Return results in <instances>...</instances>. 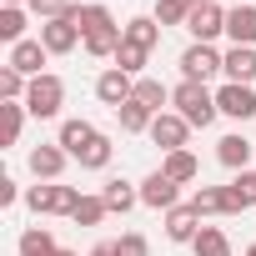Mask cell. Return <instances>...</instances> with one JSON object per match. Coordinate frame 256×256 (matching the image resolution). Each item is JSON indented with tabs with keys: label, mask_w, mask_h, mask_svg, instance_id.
<instances>
[{
	"label": "cell",
	"mask_w": 256,
	"mask_h": 256,
	"mask_svg": "<svg viewBox=\"0 0 256 256\" xmlns=\"http://www.w3.org/2000/svg\"><path fill=\"white\" fill-rule=\"evenodd\" d=\"M66 151H60V141H50V146H36L30 151V176L36 181H60V171H66Z\"/></svg>",
	"instance_id": "9a60e30c"
},
{
	"label": "cell",
	"mask_w": 256,
	"mask_h": 256,
	"mask_svg": "<svg viewBox=\"0 0 256 256\" xmlns=\"http://www.w3.org/2000/svg\"><path fill=\"white\" fill-rule=\"evenodd\" d=\"M76 20H80V50L90 60H116L120 40H126V26H116V16L90 0V6H76Z\"/></svg>",
	"instance_id": "6da1fadb"
},
{
	"label": "cell",
	"mask_w": 256,
	"mask_h": 256,
	"mask_svg": "<svg viewBox=\"0 0 256 256\" xmlns=\"http://www.w3.org/2000/svg\"><path fill=\"white\" fill-rule=\"evenodd\" d=\"M191 10H196L191 0H156V20H161V30H166V26H186Z\"/></svg>",
	"instance_id": "d6a6232c"
},
{
	"label": "cell",
	"mask_w": 256,
	"mask_h": 256,
	"mask_svg": "<svg viewBox=\"0 0 256 256\" xmlns=\"http://www.w3.org/2000/svg\"><path fill=\"white\" fill-rule=\"evenodd\" d=\"M116 116H120V131H126V136H141V131H151V120H156V110H146V106H141L136 96L126 100V106H120Z\"/></svg>",
	"instance_id": "d4e9b609"
},
{
	"label": "cell",
	"mask_w": 256,
	"mask_h": 256,
	"mask_svg": "<svg viewBox=\"0 0 256 256\" xmlns=\"http://www.w3.org/2000/svg\"><path fill=\"white\" fill-rule=\"evenodd\" d=\"M0 6H30V0H0Z\"/></svg>",
	"instance_id": "f35d334b"
},
{
	"label": "cell",
	"mask_w": 256,
	"mask_h": 256,
	"mask_svg": "<svg viewBox=\"0 0 256 256\" xmlns=\"http://www.w3.org/2000/svg\"><path fill=\"white\" fill-rule=\"evenodd\" d=\"M26 26H30V10H26V6H0V40H6V46L30 40Z\"/></svg>",
	"instance_id": "603a6c76"
},
{
	"label": "cell",
	"mask_w": 256,
	"mask_h": 256,
	"mask_svg": "<svg viewBox=\"0 0 256 256\" xmlns=\"http://www.w3.org/2000/svg\"><path fill=\"white\" fill-rule=\"evenodd\" d=\"M26 100H0V120H6V131H0V136H6V146H20V131H26Z\"/></svg>",
	"instance_id": "4316f807"
},
{
	"label": "cell",
	"mask_w": 256,
	"mask_h": 256,
	"mask_svg": "<svg viewBox=\"0 0 256 256\" xmlns=\"http://www.w3.org/2000/svg\"><path fill=\"white\" fill-rule=\"evenodd\" d=\"M216 110L231 116V120H251V116H256V86H236V80H226V86L216 90Z\"/></svg>",
	"instance_id": "9c48e42d"
},
{
	"label": "cell",
	"mask_w": 256,
	"mask_h": 256,
	"mask_svg": "<svg viewBox=\"0 0 256 256\" xmlns=\"http://www.w3.org/2000/svg\"><path fill=\"white\" fill-rule=\"evenodd\" d=\"M186 30H191V40H201V46H211L216 36H226V10L216 6V0H206V6H196V10H191V20H186Z\"/></svg>",
	"instance_id": "30bf717a"
},
{
	"label": "cell",
	"mask_w": 256,
	"mask_h": 256,
	"mask_svg": "<svg viewBox=\"0 0 256 256\" xmlns=\"http://www.w3.org/2000/svg\"><path fill=\"white\" fill-rule=\"evenodd\" d=\"M241 6H256V0H241Z\"/></svg>",
	"instance_id": "b9f144b4"
},
{
	"label": "cell",
	"mask_w": 256,
	"mask_h": 256,
	"mask_svg": "<svg viewBox=\"0 0 256 256\" xmlns=\"http://www.w3.org/2000/svg\"><path fill=\"white\" fill-rule=\"evenodd\" d=\"M50 56H70L76 46H80V20H76V10L70 16H56V20H40V36H36Z\"/></svg>",
	"instance_id": "8992f818"
},
{
	"label": "cell",
	"mask_w": 256,
	"mask_h": 256,
	"mask_svg": "<svg viewBox=\"0 0 256 256\" xmlns=\"http://www.w3.org/2000/svg\"><path fill=\"white\" fill-rule=\"evenodd\" d=\"M16 201H26V196H20V186H16L10 176H0V211H10Z\"/></svg>",
	"instance_id": "8d00e7d4"
},
{
	"label": "cell",
	"mask_w": 256,
	"mask_h": 256,
	"mask_svg": "<svg viewBox=\"0 0 256 256\" xmlns=\"http://www.w3.org/2000/svg\"><path fill=\"white\" fill-rule=\"evenodd\" d=\"M191 6H206V0H191Z\"/></svg>",
	"instance_id": "7bdbcfd3"
},
{
	"label": "cell",
	"mask_w": 256,
	"mask_h": 256,
	"mask_svg": "<svg viewBox=\"0 0 256 256\" xmlns=\"http://www.w3.org/2000/svg\"><path fill=\"white\" fill-rule=\"evenodd\" d=\"M221 76H226V80H236V86H251V80H256V46H231V50H226Z\"/></svg>",
	"instance_id": "e0dca14e"
},
{
	"label": "cell",
	"mask_w": 256,
	"mask_h": 256,
	"mask_svg": "<svg viewBox=\"0 0 256 256\" xmlns=\"http://www.w3.org/2000/svg\"><path fill=\"white\" fill-rule=\"evenodd\" d=\"M136 100H141L146 110H156V116H161V110L171 106V90H166L156 76H141V80H136Z\"/></svg>",
	"instance_id": "83f0119b"
},
{
	"label": "cell",
	"mask_w": 256,
	"mask_h": 256,
	"mask_svg": "<svg viewBox=\"0 0 256 256\" xmlns=\"http://www.w3.org/2000/svg\"><path fill=\"white\" fill-rule=\"evenodd\" d=\"M146 60H151V50H141V46H131V40H120V50H116V70H126V76L141 80Z\"/></svg>",
	"instance_id": "f546056e"
},
{
	"label": "cell",
	"mask_w": 256,
	"mask_h": 256,
	"mask_svg": "<svg viewBox=\"0 0 256 256\" xmlns=\"http://www.w3.org/2000/svg\"><path fill=\"white\" fill-rule=\"evenodd\" d=\"M221 66H226V56L216 50V46H201V40H191L186 50H181V80H211V76H221Z\"/></svg>",
	"instance_id": "5b68a950"
},
{
	"label": "cell",
	"mask_w": 256,
	"mask_h": 256,
	"mask_svg": "<svg viewBox=\"0 0 256 256\" xmlns=\"http://www.w3.org/2000/svg\"><path fill=\"white\" fill-rule=\"evenodd\" d=\"M191 251H196V256H231V236H226L221 226H201L196 241H191Z\"/></svg>",
	"instance_id": "484cf974"
},
{
	"label": "cell",
	"mask_w": 256,
	"mask_h": 256,
	"mask_svg": "<svg viewBox=\"0 0 256 256\" xmlns=\"http://www.w3.org/2000/svg\"><path fill=\"white\" fill-rule=\"evenodd\" d=\"M26 10L40 16V20H56V16H70V10H76V0H30Z\"/></svg>",
	"instance_id": "d590c367"
},
{
	"label": "cell",
	"mask_w": 256,
	"mask_h": 256,
	"mask_svg": "<svg viewBox=\"0 0 256 256\" xmlns=\"http://www.w3.org/2000/svg\"><path fill=\"white\" fill-rule=\"evenodd\" d=\"M251 151H256V146H251L241 131H231V136L216 141V161H221L231 176H236V171H251Z\"/></svg>",
	"instance_id": "5bb4252c"
},
{
	"label": "cell",
	"mask_w": 256,
	"mask_h": 256,
	"mask_svg": "<svg viewBox=\"0 0 256 256\" xmlns=\"http://www.w3.org/2000/svg\"><path fill=\"white\" fill-rule=\"evenodd\" d=\"M110 246H116V256H151V241L141 231H120V241H110Z\"/></svg>",
	"instance_id": "e575fe53"
},
{
	"label": "cell",
	"mask_w": 256,
	"mask_h": 256,
	"mask_svg": "<svg viewBox=\"0 0 256 256\" xmlns=\"http://www.w3.org/2000/svg\"><path fill=\"white\" fill-rule=\"evenodd\" d=\"M221 201H226V216H241V211H251V206H256V191H251L246 171H236V176H231V186H221Z\"/></svg>",
	"instance_id": "7402d4cb"
},
{
	"label": "cell",
	"mask_w": 256,
	"mask_h": 256,
	"mask_svg": "<svg viewBox=\"0 0 256 256\" xmlns=\"http://www.w3.org/2000/svg\"><path fill=\"white\" fill-rule=\"evenodd\" d=\"M60 106H66V80L60 76H36L30 80V90H26V110L36 116V120H56L60 116Z\"/></svg>",
	"instance_id": "277c9868"
},
{
	"label": "cell",
	"mask_w": 256,
	"mask_h": 256,
	"mask_svg": "<svg viewBox=\"0 0 256 256\" xmlns=\"http://www.w3.org/2000/svg\"><path fill=\"white\" fill-rule=\"evenodd\" d=\"M196 231H201V216H196V206H191V201H181V206H171V211H166V241L191 246V241H196Z\"/></svg>",
	"instance_id": "4fadbf2b"
},
{
	"label": "cell",
	"mask_w": 256,
	"mask_h": 256,
	"mask_svg": "<svg viewBox=\"0 0 256 256\" xmlns=\"http://www.w3.org/2000/svg\"><path fill=\"white\" fill-rule=\"evenodd\" d=\"M171 106H176V116H186L191 131H196V126L206 131V126L221 116V110H216V90H206L201 80H181V86L171 90Z\"/></svg>",
	"instance_id": "7a4b0ae2"
},
{
	"label": "cell",
	"mask_w": 256,
	"mask_h": 256,
	"mask_svg": "<svg viewBox=\"0 0 256 256\" xmlns=\"http://www.w3.org/2000/svg\"><path fill=\"white\" fill-rule=\"evenodd\" d=\"M226 36H231V46H256V6L226 10Z\"/></svg>",
	"instance_id": "ffe728a7"
},
{
	"label": "cell",
	"mask_w": 256,
	"mask_h": 256,
	"mask_svg": "<svg viewBox=\"0 0 256 256\" xmlns=\"http://www.w3.org/2000/svg\"><path fill=\"white\" fill-rule=\"evenodd\" d=\"M46 60H50V50H46L40 40H20V46H10V56H6V66H10V70H20L26 80L46 76Z\"/></svg>",
	"instance_id": "7c38bea8"
},
{
	"label": "cell",
	"mask_w": 256,
	"mask_h": 256,
	"mask_svg": "<svg viewBox=\"0 0 256 256\" xmlns=\"http://www.w3.org/2000/svg\"><path fill=\"white\" fill-rule=\"evenodd\" d=\"M26 206H30L36 216H70V211L80 206V191H76V186H60V181H36V186L26 191Z\"/></svg>",
	"instance_id": "3957f363"
},
{
	"label": "cell",
	"mask_w": 256,
	"mask_h": 256,
	"mask_svg": "<svg viewBox=\"0 0 256 256\" xmlns=\"http://www.w3.org/2000/svg\"><path fill=\"white\" fill-rule=\"evenodd\" d=\"M191 206H196V216H226L221 186H196V191H191Z\"/></svg>",
	"instance_id": "4dcf8cb0"
},
{
	"label": "cell",
	"mask_w": 256,
	"mask_h": 256,
	"mask_svg": "<svg viewBox=\"0 0 256 256\" xmlns=\"http://www.w3.org/2000/svg\"><path fill=\"white\" fill-rule=\"evenodd\" d=\"M246 256H256V241H251V246H246Z\"/></svg>",
	"instance_id": "60d3db41"
},
{
	"label": "cell",
	"mask_w": 256,
	"mask_h": 256,
	"mask_svg": "<svg viewBox=\"0 0 256 256\" xmlns=\"http://www.w3.org/2000/svg\"><path fill=\"white\" fill-rule=\"evenodd\" d=\"M96 136H100V131H96L90 120H80V116H70V120H60V136H56V141H60V151H66V156L76 161V156H80V151H86V146H90Z\"/></svg>",
	"instance_id": "2e32d148"
},
{
	"label": "cell",
	"mask_w": 256,
	"mask_h": 256,
	"mask_svg": "<svg viewBox=\"0 0 256 256\" xmlns=\"http://www.w3.org/2000/svg\"><path fill=\"white\" fill-rule=\"evenodd\" d=\"M131 96H136V76H126V70H116V66H106V70L96 76V100H100V106L120 110Z\"/></svg>",
	"instance_id": "ba28073f"
},
{
	"label": "cell",
	"mask_w": 256,
	"mask_h": 256,
	"mask_svg": "<svg viewBox=\"0 0 256 256\" xmlns=\"http://www.w3.org/2000/svg\"><path fill=\"white\" fill-rule=\"evenodd\" d=\"M246 181H251V191H256V171H246Z\"/></svg>",
	"instance_id": "ab89813d"
},
{
	"label": "cell",
	"mask_w": 256,
	"mask_h": 256,
	"mask_svg": "<svg viewBox=\"0 0 256 256\" xmlns=\"http://www.w3.org/2000/svg\"><path fill=\"white\" fill-rule=\"evenodd\" d=\"M106 216H110V206H106L100 196H80V206L70 211V221H76V226H100Z\"/></svg>",
	"instance_id": "1f68e13d"
},
{
	"label": "cell",
	"mask_w": 256,
	"mask_h": 256,
	"mask_svg": "<svg viewBox=\"0 0 256 256\" xmlns=\"http://www.w3.org/2000/svg\"><path fill=\"white\" fill-rule=\"evenodd\" d=\"M161 176H171L176 186H191L196 176H201V161L191 156V151H171V156H161V166H156Z\"/></svg>",
	"instance_id": "d6986e66"
},
{
	"label": "cell",
	"mask_w": 256,
	"mask_h": 256,
	"mask_svg": "<svg viewBox=\"0 0 256 256\" xmlns=\"http://www.w3.org/2000/svg\"><path fill=\"white\" fill-rule=\"evenodd\" d=\"M86 256H116V246H110V241H96V246H90Z\"/></svg>",
	"instance_id": "74e56055"
},
{
	"label": "cell",
	"mask_w": 256,
	"mask_h": 256,
	"mask_svg": "<svg viewBox=\"0 0 256 256\" xmlns=\"http://www.w3.org/2000/svg\"><path fill=\"white\" fill-rule=\"evenodd\" d=\"M110 151H116V146H110V136L100 131V136H96V141H90V146H86L76 161H80L86 171H106V166H110Z\"/></svg>",
	"instance_id": "f1b7e54d"
},
{
	"label": "cell",
	"mask_w": 256,
	"mask_h": 256,
	"mask_svg": "<svg viewBox=\"0 0 256 256\" xmlns=\"http://www.w3.org/2000/svg\"><path fill=\"white\" fill-rule=\"evenodd\" d=\"M141 206H146V211H171V206H181V186H176L171 176L151 171V176L141 181Z\"/></svg>",
	"instance_id": "8fae6325"
},
{
	"label": "cell",
	"mask_w": 256,
	"mask_h": 256,
	"mask_svg": "<svg viewBox=\"0 0 256 256\" xmlns=\"http://www.w3.org/2000/svg\"><path fill=\"white\" fill-rule=\"evenodd\" d=\"M26 90H30V80H26L20 70L0 66V100H26Z\"/></svg>",
	"instance_id": "836d02e7"
},
{
	"label": "cell",
	"mask_w": 256,
	"mask_h": 256,
	"mask_svg": "<svg viewBox=\"0 0 256 256\" xmlns=\"http://www.w3.org/2000/svg\"><path fill=\"white\" fill-rule=\"evenodd\" d=\"M151 146H161V156H171V151H186V141H191V126H186V116H176V110H161L156 120H151Z\"/></svg>",
	"instance_id": "52a82bcc"
},
{
	"label": "cell",
	"mask_w": 256,
	"mask_h": 256,
	"mask_svg": "<svg viewBox=\"0 0 256 256\" xmlns=\"http://www.w3.org/2000/svg\"><path fill=\"white\" fill-rule=\"evenodd\" d=\"M16 251H20V256H60V241H56L50 226H26Z\"/></svg>",
	"instance_id": "44dd1931"
},
{
	"label": "cell",
	"mask_w": 256,
	"mask_h": 256,
	"mask_svg": "<svg viewBox=\"0 0 256 256\" xmlns=\"http://www.w3.org/2000/svg\"><path fill=\"white\" fill-rule=\"evenodd\" d=\"M126 40L141 46V50H156L161 46V20L156 16H131V20H126Z\"/></svg>",
	"instance_id": "cb8c5ba5"
},
{
	"label": "cell",
	"mask_w": 256,
	"mask_h": 256,
	"mask_svg": "<svg viewBox=\"0 0 256 256\" xmlns=\"http://www.w3.org/2000/svg\"><path fill=\"white\" fill-rule=\"evenodd\" d=\"M100 201H106V206H110L116 216H126L131 206H141V186H131L126 176H110V181L100 186Z\"/></svg>",
	"instance_id": "ac0fdd59"
}]
</instances>
